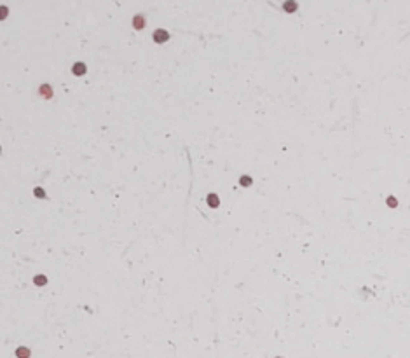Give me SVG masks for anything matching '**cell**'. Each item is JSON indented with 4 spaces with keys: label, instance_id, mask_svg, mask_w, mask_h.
Wrapping results in <instances>:
<instances>
[{
    "label": "cell",
    "instance_id": "cell-2",
    "mask_svg": "<svg viewBox=\"0 0 410 358\" xmlns=\"http://www.w3.org/2000/svg\"><path fill=\"white\" fill-rule=\"evenodd\" d=\"M45 281H47V279H45L44 274H39V276H35V283H37V285H45Z\"/></svg>",
    "mask_w": 410,
    "mask_h": 358
},
{
    "label": "cell",
    "instance_id": "cell-5",
    "mask_svg": "<svg viewBox=\"0 0 410 358\" xmlns=\"http://www.w3.org/2000/svg\"><path fill=\"white\" fill-rule=\"evenodd\" d=\"M5 11H7L5 7H2V9H0V18H4V16H5Z\"/></svg>",
    "mask_w": 410,
    "mask_h": 358
},
{
    "label": "cell",
    "instance_id": "cell-1",
    "mask_svg": "<svg viewBox=\"0 0 410 358\" xmlns=\"http://www.w3.org/2000/svg\"><path fill=\"white\" fill-rule=\"evenodd\" d=\"M73 74L75 75H82V74H86V65L84 63H75L73 65Z\"/></svg>",
    "mask_w": 410,
    "mask_h": 358
},
{
    "label": "cell",
    "instance_id": "cell-3",
    "mask_svg": "<svg viewBox=\"0 0 410 358\" xmlns=\"http://www.w3.org/2000/svg\"><path fill=\"white\" fill-rule=\"evenodd\" d=\"M40 93H45V94H47V98H51V96H53V91L49 89V86H47V84L40 88Z\"/></svg>",
    "mask_w": 410,
    "mask_h": 358
},
{
    "label": "cell",
    "instance_id": "cell-4",
    "mask_svg": "<svg viewBox=\"0 0 410 358\" xmlns=\"http://www.w3.org/2000/svg\"><path fill=\"white\" fill-rule=\"evenodd\" d=\"M33 192H35V196H37V198H45L44 190H42V189H39V187H37V189L33 190Z\"/></svg>",
    "mask_w": 410,
    "mask_h": 358
}]
</instances>
